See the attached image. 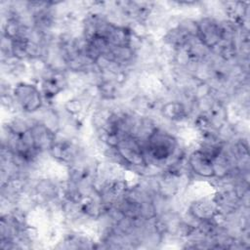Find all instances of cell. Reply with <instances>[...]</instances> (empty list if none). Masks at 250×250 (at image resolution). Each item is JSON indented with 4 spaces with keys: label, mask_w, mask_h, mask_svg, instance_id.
Instances as JSON below:
<instances>
[{
    "label": "cell",
    "mask_w": 250,
    "mask_h": 250,
    "mask_svg": "<svg viewBox=\"0 0 250 250\" xmlns=\"http://www.w3.org/2000/svg\"><path fill=\"white\" fill-rule=\"evenodd\" d=\"M189 214L192 218L196 219L198 222L202 220L214 219L220 214L217 203L213 198L201 197L195 199L188 208Z\"/></svg>",
    "instance_id": "obj_6"
},
{
    "label": "cell",
    "mask_w": 250,
    "mask_h": 250,
    "mask_svg": "<svg viewBox=\"0 0 250 250\" xmlns=\"http://www.w3.org/2000/svg\"><path fill=\"white\" fill-rule=\"evenodd\" d=\"M161 114L171 121H182L188 117V109L184 103L180 101H172L161 106Z\"/></svg>",
    "instance_id": "obj_7"
},
{
    "label": "cell",
    "mask_w": 250,
    "mask_h": 250,
    "mask_svg": "<svg viewBox=\"0 0 250 250\" xmlns=\"http://www.w3.org/2000/svg\"><path fill=\"white\" fill-rule=\"evenodd\" d=\"M66 110L71 114V115H76L82 111L83 108V103L80 99L75 98L72 100H69L66 104H65Z\"/></svg>",
    "instance_id": "obj_9"
},
{
    "label": "cell",
    "mask_w": 250,
    "mask_h": 250,
    "mask_svg": "<svg viewBox=\"0 0 250 250\" xmlns=\"http://www.w3.org/2000/svg\"><path fill=\"white\" fill-rule=\"evenodd\" d=\"M115 149L122 162L126 163V165L136 168L146 167L145 149L134 136L125 135L121 137Z\"/></svg>",
    "instance_id": "obj_2"
},
{
    "label": "cell",
    "mask_w": 250,
    "mask_h": 250,
    "mask_svg": "<svg viewBox=\"0 0 250 250\" xmlns=\"http://www.w3.org/2000/svg\"><path fill=\"white\" fill-rule=\"evenodd\" d=\"M188 165L191 172L202 178H213L215 177L213 159L201 151L199 148L193 150L188 158Z\"/></svg>",
    "instance_id": "obj_4"
},
{
    "label": "cell",
    "mask_w": 250,
    "mask_h": 250,
    "mask_svg": "<svg viewBox=\"0 0 250 250\" xmlns=\"http://www.w3.org/2000/svg\"><path fill=\"white\" fill-rule=\"evenodd\" d=\"M34 146L40 152L50 150L56 140V133L45 123L35 121L30 128Z\"/></svg>",
    "instance_id": "obj_5"
},
{
    "label": "cell",
    "mask_w": 250,
    "mask_h": 250,
    "mask_svg": "<svg viewBox=\"0 0 250 250\" xmlns=\"http://www.w3.org/2000/svg\"><path fill=\"white\" fill-rule=\"evenodd\" d=\"M12 96L16 104L26 113L39 110L43 104L42 93L28 82H18L12 89Z\"/></svg>",
    "instance_id": "obj_1"
},
{
    "label": "cell",
    "mask_w": 250,
    "mask_h": 250,
    "mask_svg": "<svg viewBox=\"0 0 250 250\" xmlns=\"http://www.w3.org/2000/svg\"><path fill=\"white\" fill-rule=\"evenodd\" d=\"M35 193L46 200H53L59 195V188L57 185L48 179H42L37 182L34 187Z\"/></svg>",
    "instance_id": "obj_8"
},
{
    "label": "cell",
    "mask_w": 250,
    "mask_h": 250,
    "mask_svg": "<svg viewBox=\"0 0 250 250\" xmlns=\"http://www.w3.org/2000/svg\"><path fill=\"white\" fill-rule=\"evenodd\" d=\"M197 22L196 38L207 48L214 49L223 38L221 23L212 18H202Z\"/></svg>",
    "instance_id": "obj_3"
}]
</instances>
